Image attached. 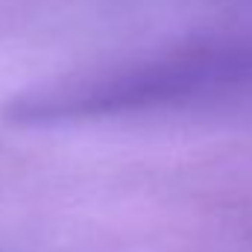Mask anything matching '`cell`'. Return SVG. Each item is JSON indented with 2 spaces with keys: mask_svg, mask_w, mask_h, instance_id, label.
I'll use <instances>...</instances> for the list:
<instances>
[{
  "mask_svg": "<svg viewBox=\"0 0 252 252\" xmlns=\"http://www.w3.org/2000/svg\"><path fill=\"white\" fill-rule=\"evenodd\" d=\"M252 100V30L220 32L70 73L15 97L3 118L15 126H70L199 112Z\"/></svg>",
  "mask_w": 252,
  "mask_h": 252,
  "instance_id": "cell-1",
  "label": "cell"
}]
</instances>
